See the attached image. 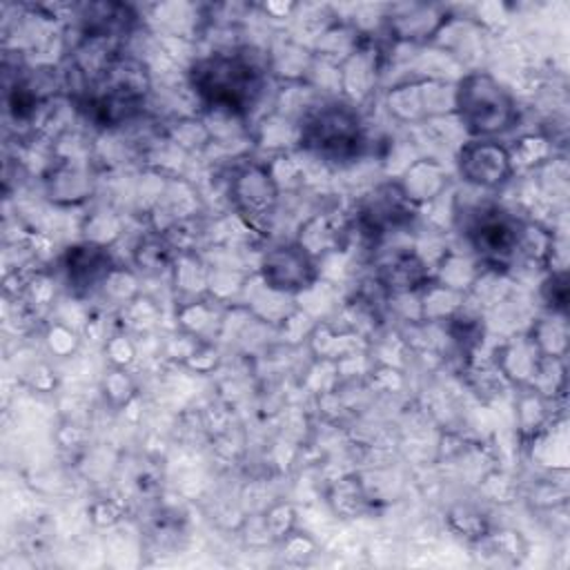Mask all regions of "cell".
Returning a JSON list of instances; mask_svg holds the SVG:
<instances>
[{"label":"cell","mask_w":570,"mask_h":570,"mask_svg":"<svg viewBox=\"0 0 570 570\" xmlns=\"http://www.w3.org/2000/svg\"><path fill=\"white\" fill-rule=\"evenodd\" d=\"M454 114L461 127L476 136L490 138L510 129L517 120V107L510 91L490 73H465L454 89Z\"/></svg>","instance_id":"cell-1"},{"label":"cell","mask_w":570,"mask_h":570,"mask_svg":"<svg viewBox=\"0 0 570 570\" xmlns=\"http://www.w3.org/2000/svg\"><path fill=\"white\" fill-rule=\"evenodd\" d=\"M298 142L327 160H347L358 156L363 145V125L345 102L312 107L298 125Z\"/></svg>","instance_id":"cell-2"},{"label":"cell","mask_w":570,"mask_h":570,"mask_svg":"<svg viewBox=\"0 0 570 570\" xmlns=\"http://www.w3.org/2000/svg\"><path fill=\"white\" fill-rule=\"evenodd\" d=\"M459 174L472 187L497 189L514 174L510 149L492 138L463 142L459 149Z\"/></svg>","instance_id":"cell-3"},{"label":"cell","mask_w":570,"mask_h":570,"mask_svg":"<svg viewBox=\"0 0 570 570\" xmlns=\"http://www.w3.org/2000/svg\"><path fill=\"white\" fill-rule=\"evenodd\" d=\"M316 263L298 243L278 245L261 258V281L276 292L296 294L316 285Z\"/></svg>","instance_id":"cell-4"},{"label":"cell","mask_w":570,"mask_h":570,"mask_svg":"<svg viewBox=\"0 0 570 570\" xmlns=\"http://www.w3.org/2000/svg\"><path fill=\"white\" fill-rule=\"evenodd\" d=\"M229 200L247 223H258L274 216L278 203V183L267 165H247L229 180Z\"/></svg>","instance_id":"cell-5"},{"label":"cell","mask_w":570,"mask_h":570,"mask_svg":"<svg viewBox=\"0 0 570 570\" xmlns=\"http://www.w3.org/2000/svg\"><path fill=\"white\" fill-rule=\"evenodd\" d=\"M111 269L114 265L109 261L105 245H96L87 240L82 245L69 247L65 254V272L73 289L87 292L96 285H102Z\"/></svg>","instance_id":"cell-6"},{"label":"cell","mask_w":570,"mask_h":570,"mask_svg":"<svg viewBox=\"0 0 570 570\" xmlns=\"http://www.w3.org/2000/svg\"><path fill=\"white\" fill-rule=\"evenodd\" d=\"M543 361V354L539 352L532 336H519L512 343H505L497 352V370L512 381L519 383H532L539 365Z\"/></svg>","instance_id":"cell-7"},{"label":"cell","mask_w":570,"mask_h":570,"mask_svg":"<svg viewBox=\"0 0 570 570\" xmlns=\"http://www.w3.org/2000/svg\"><path fill=\"white\" fill-rule=\"evenodd\" d=\"M445 185H448V171L439 163L430 158H421L407 165L399 187L410 203H425V200L439 198Z\"/></svg>","instance_id":"cell-8"},{"label":"cell","mask_w":570,"mask_h":570,"mask_svg":"<svg viewBox=\"0 0 570 570\" xmlns=\"http://www.w3.org/2000/svg\"><path fill=\"white\" fill-rule=\"evenodd\" d=\"M550 156V140L543 136H523L512 149H510V158H512V167L517 165H541L546 163Z\"/></svg>","instance_id":"cell-9"},{"label":"cell","mask_w":570,"mask_h":570,"mask_svg":"<svg viewBox=\"0 0 570 570\" xmlns=\"http://www.w3.org/2000/svg\"><path fill=\"white\" fill-rule=\"evenodd\" d=\"M171 245L167 243V238H145L138 243L134 258L140 265V269L145 272H156L163 269L169 263V254H171Z\"/></svg>","instance_id":"cell-10"},{"label":"cell","mask_w":570,"mask_h":570,"mask_svg":"<svg viewBox=\"0 0 570 570\" xmlns=\"http://www.w3.org/2000/svg\"><path fill=\"white\" fill-rule=\"evenodd\" d=\"M450 525L454 532H459L461 537H468V539H483L488 532H485V521L479 512L470 510V508H454L450 510Z\"/></svg>","instance_id":"cell-11"},{"label":"cell","mask_w":570,"mask_h":570,"mask_svg":"<svg viewBox=\"0 0 570 570\" xmlns=\"http://www.w3.org/2000/svg\"><path fill=\"white\" fill-rule=\"evenodd\" d=\"M265 525L272 534V539H285L292 528H294V510L287 503H278L274 508H269V512L265 514Z\"/></svg>","instance_id":"cell-12"},{"label":"cell","mask_w":570,"mask_h":570,"mask_svg":"<svg viewBox=\"0 0 570 570\" xmlns=\"http://www.w3.org/2000/svg\"><path fill=\"white\" fill-rule=\"evenodd\" d=\"M283 541H285V557L289 561H305L314 552V543L298 532H289Z\"/></svg>","instance_id":"cell-13"}]
</instances>
